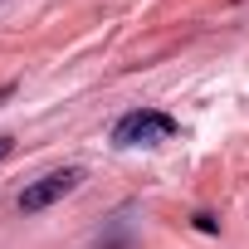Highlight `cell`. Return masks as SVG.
I'll return each instance as SVG.
<instances>
[{
    "label": "cell",
    "instance_id": "6da1fadb",
    "mask_svg": "<svg viewBox=\"0 0 249 249\" xmlns=\"http://www.w3.org/2000/svg\"><path fill=\"white\" fill-rule=\"evenodd\" d=\"M181 132V122L161 107H137V112H122L112 122V147H157V142H171Z\"/></svg>",
    "mask_w": 249,
    "mask_h": 249
},
{
    "label": "cell",
    "instance_id": "7a4b0ae2",
    "mask_svg": "<svg viewBox=\"0 0 249 249\" xmlns=\"http://www.w3.org/2000/svg\"><path fill=\"white\" fill-rule=\"evenodd\" d=\"M78 186H83V166H59V171H44L39 181H30V186L20 191V210H25V215H39V210H49L54 200L73 196Z\"/></svg>",
    "mask_w": 249,
    "mask_h": 249
},
{
    "label": "cell",
    "instance_id": "3957f363",
    "mask_svg": "<svg viewBox=\"0 0 249 249\" xmlns=\"http://www.w3.org/2000/svg\"><path fill=\"white\" fill-rule=\"evenodd\" d=\"M196 230H200V234H215L220 225H215V215H196Z\"/></svg>",
    "mask_w": 249,
    "mask_h": 249
},
{
    "label": "cell",
    "instance_id": "277c9868",
    "mask_svg": "<svg viewBox=\"0 0 249 249\" xmlns=\"http://www.w3.org/2000/svg\"><path fill=\"white\" fill-rule=\"evenodd\" d=\"M10 152H15V142H10V137H0V161H5Z\"/></svg>",
    "mask_w": 249,
    "mask_h": 249
},
{
    "label": "cell",
    "instance_id": "5b68a950",
    "mask_svg": "<svg viewBox=\"0 0 249 249\" xmlns=\"http://www.w3.org/2000/svg\"><path fill=\"white\" fill-rule=\"evenodd\" d=\"M10 93H15V83H5V88H0V103H5V98H10Z\"/></svg>",
    "mask_w": 249,
    "mask_h": 249
}]
</instances>
